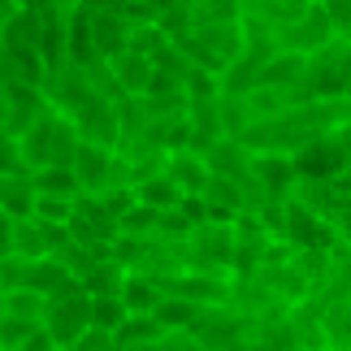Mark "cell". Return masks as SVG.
I'll list each match as a JSON object with an SVG mask.
<instances>
[{
  "mask_svg": "<svg viewBox=\"0 0 351 351\" xmlns=\"http://www.w3.org/2000/svg\"><path fill=\"white\" fill-rule=\"evenodd\" d=\"M44 330L52 334V343H57L61 351H70L91 330V295H87L83 282H74L70 291H61V295H52V300H48Z\"/></svg>",
  "mask_w": 351,
  "mask_h": 351,
  "instance_id": "1",
  "label": "cell"
},
{
  "mask_svg": "<svg viewBox=\"0 0 351 351\" xmlns=\"http://www.w3.org/2000/svg\"><path fill=\"white\" fill-rule=\"evenodd\" d=\"M304 83L317 100H347L351 96V39H334L321 52L308 57Z\"/></svg>",
  "mask_w": 351,
  "mask_h": 351,
  "instance_id": "2",
  "label": "cell"
},
{
  "mask_svg": "<svg viewBox=\"0 0 351 351\" xmlns=\"http://www.w3.org/2000/svg\"><path fill=\"white\" fill-rule=\"evenodd\" d=\"M74 130H78V143H91V147H109V152H121V121H117V104L104 100L100 91L91 96L83 109L70 113Z\"/></svg>",
  "mask_w": 351,
  "mask_h": 351,
  "instance_id": "3",
  "label": "cell"
},
{
  "mask_svg": "<svg viewBox=\"0 0 351 351\" xmlns=\"http://www.w3.org/2000/svg\"><path fill=\"white\" fill-rule=\"evenodd\" d=\"M282 243H291L295 252H330L339 243V230L334 221L317 217L313 208H304L300 199H287V230H282Z\"/></svg>",
  "mask_w": 351,
  "mask_h": 351,
  "instance_id": "4",
  "label": "cell"
},
{
  "mask_svg": "<svg viewBox=\"0 0 351 351\" xmlns=\"http://www.w3.org/2000/svg\"><path fill=\"white\" fill-rule=\"evenodd\" d=\"M165 295H178V300L195 304V308H226L234 295V278L226 274H199V269H182L178 278L165 282Z\"/></svg>",
  "mask_w": 351,
  "mask_h": 351,
  "instance_id": "5",
  "label": "cell"
},
{
  "mask_svg": "<svg viewBox=\"0 0 351 351\" xmlns=\"http://www.w3.org/2000/svg\"><path fill=\"white\" fill-rule=\"evenodd\" d=\"M334 39H339V35H334L326 9L313 0L304 18H295L291 26H282V31H278V52H300V57H313V52H321L326 44H334Z\"/></svg>",
  "mask_w": 351,
  "mask_h": 351,
  "instance_id": "6",
  "label": "cell"
},
{
  "mask_svg": "<svg viewBox=\"0 0 351 351\" xmlns=\"http://www.w3.org/2000/svg\"><path fill=\"white\" fill-rule=\"evenodd\" d=\"M291 165H295V178H339V173H347V160L334 143V134L308 139L300 152H291Z\"/></svg>",
  "mask_w": 351,
  "mask_h": 351,
  "instance_id": "7",
  "label": "cell"
},
{
  "mask_svg": "<svg viewBox=\"0 0 351 351\" xmlns=\"http://www.w3.org/2000/svg\"><path fill=\"white\" fill-rule=\"evenodd\" d=\"M57 121H61V113L48 109L39 113L31 126H26V134L18 139V152H22V165H26V173H35V169H44L48 160H52V139H57Z\"/></svg>",
  "mask_w": 351,
  "mask_h": 351,
  "instance_id": "8",
  "label": "cell"
},
{
  "mask_svg": "<svg viewBox=\"0 0 351 351\" xmlns=\"http://www.w3.org/2000/svg\"><path fill=\"white\" fill-rule=\"evenodd\" d=\"M252 178L269 191V199H291L295 191V165L282 152H252Z\"/></svg>",
  "mask_w": 351,
  "mask_h": 351,
  "instance_id": "9",
  "label": "cell"
},
{
  "mask_svg": "<svg viewBox=\"0 0 351 351\" xmlns=\"http://www.w3.org/2000/svg\"><path fill=\"white\" fill-rule=\"evenodd\" d=\"M130 35H134V26L121 18V13H96V18H91V48H96V57L104 65L113 57H121V52H130Z\"/></svg>",
  "mask_w": 351,
  "mask_h": 351,
  "instance_id": "10",
  "label": "cell"
},
{
  "mask_svg": "<svg viewBox=\"0 0 351 351\" xmlns=\"http://www.w3.org/2000/svg\"><path fill=\"white\" fill-rule=\"evenodd\" d=\"M113 156L109 147H91V143H78V152H74V178L78 186H83V195H100L104 186H109V169H113Z\"/></svg>",
  "mask_w": 351,
  "mask_h": 351,
  "instance_id": "11",
  "label": "cell"
},
{
  "mask_svg": "<svg viewBox=\"0 0 351 351\" xmlns=\"http://www.w3.org/2000/svg\"><path fill=\"white\" fill-rule=\"evenodd\" d=\"M160 173H165L182 195H204V186H208V160L199 152H165Z\"/></svg>",
  "mask_w": 351,
  "mask_h": 351,
  "instance_id": "12",
  "label": "cell"
},
{
  "mask_svg": "<svg viewBox=\"0 0 351 351\" xmlns=\"http://www.w3.org/2000/svg\"><path fill=\"white\" fill-rule=\"evenodd\" d=\"M117 300L126 308V317H152L160 308V300H165V287H160L156 278H147V274H126Z\"/></svg>",
  "mask_w": 351,
  "mask_h": 351,
  "instance_id": "13",
  "label": "cell"
},
{
  "mask_svg": "<svg viewBox=\"0 0 351 351\" xmlns=\"http://www.w3.org/2000/svg\"><path fill=\"white\" fill-rule=\"evenodd\" d=\"M204 160H208V173H213V178L243 182V178L252 173V152H247L239 139H217V143L204 152Z\"/></svg>",
  "mask_w": 351,
  "mask_h": 351,
  "instance_id": "14",
  "label": "cell"
},
{
  "mask_svg": "<svg viewBox=\"0 0 351 351\" xmlns=\"http://www.w3.org/2000/svg\"><path fill=\"white\" fill-rule=\"evenodd\" d=\"M70 287H74V278H70V269H65L57 256L26 261V282H22V291H35V295H44V300H52V295H61V291H70Z\"/></svg>",
  "mask_w": 351,
  "mask_h": 351,
  "instance_id": "15",
  "label": "cell"
},
{
  "mask_svg": "<svg viewBox=\"0 0 351 351\" xmlns=\"http://www.w3.org/2000/svg\"><path fill=\"white\" fill-rule=\"evenodd\" d=\"M109 70L117 78L121 96H143L147 83H152V74H156V65H152V57H143V52H121V57L109 61Z\"/></svg>",
  "mask_w": 351,
  "mask_h": 351,
  "instance_id": "16",
  "label": "cell"
},
{
  "mask_svg": "<svg viewBox=\"0 0 351 351\" xmlns=\"http://www.w3.org/2000/svg\"><path fill=\"white\" fill-rule=\"evenodd\" d=\"M0 213L9 221H31L35 217V186L31 178H0Z\"/></svg>",
  "mask_w": 351,
  "mask_h": 351,
  "instance_id": "17",
  "label": "cell"
},
{
  "mask_svg": "<svg viewBox=\"0 0 351 351\" xmlns=\"http://www.w3.org/2000/svg\"><path fill=\"white\" fill-rule=\"evenodd\" d=\"M26 178H31L35 195H61V199H78V195H83V186H78L74 169H61V165H44V169L26 173Z\"/></svg>",
  "mask_w": 351,
  "mask_h": 351,
  "instance_id": "18",
  "label": "cell"
},
{
  "mask_svg": "<svg viewBox=\"0 0 351 351\" xmlns=\"http://www.w3.org/2000/svg\"><path fill=\"white\" fill-rule=\"evenodd\" d=\"M113 343L121 351H130V347H160V343H165V330H160L156 317H126L121 330L113 334Z\"/></svg>",
  "mask_w": 351,
  "mask_h": 351,
  "instance_id": "19",
  "label": "cell"
},
{
  "mask_svg": "<svg viewBox=\"0 0 351 351\" xmlns=\"http://www.w3.org/2000/svg\"><path fill=\"white\" fill-rule=\"evenodd\" d=\"M199 313H204V308L186 304V300H178V295H165L152 317L160 321V330H165V334H191L195 321H199Z\"/></svg>",
  "mask_w": 351,
  "mask_h": 351,
  "instance_id": "20",
  "label": "cell"
},
{
  "mask_svg": "<svg viewBox=\"0 0 351 351\" xmlns=\"http://www.w3.org/2000/svg\"><path fill=\"white\" fill-rule=\"evenodd\" d=\"M134 204H143V208H152V213H169V208L182 204V191L165 178V173H156V178H147V182L134 186Z\"/></svg>",
  "mask_w": 351,
  "mask_h": 351,
  "instance_id": "21",
  "label": "cell"
},
{
  "mask_svg": "<svg viewBox=\"0 0 351 351\" xmlns=\"http://www.w3.org/2000/svg\"><path fill=\"white\" fill-rule=\"evenodd\" d=\"M13 256H22V261H44V256H52L48 230L35 217L31 221H13Z\"/></svg>",
  "mask_w": 351,
  "mask_h": 351,
  "instance_id": "22",
  "label": "cell"
},
{
  "mask_svg": "<svg viewBox=\"0 0 351 351\" xmlns=\"http://www.w3.org/2000/svg\"><path fill=\"white\" fill-rule=\"evenodd\" d=\"M121 321H126V308H121L117 295H91V330L117 334Z\"/></svg>",
  "mask_w": 351,
  "mask_h": 351,
  "instance_id": "23",
  "label": "cell"
},
{
  "mask_svg": "<svg viewBox=\"0 0 351 351\" xmlns=\"http://www.w3.org/2000/svg\"><path fill=\"white\" fill-rule=\"evenodd\" d=\"M243 0H191V18L195 26H217V22H239Z\"/></svg>",
  "mask_w": 351,
  "mask_h": 351,
  "instance_id": "24",
  "label": "cell"
},
{
  "mask_svg": "<svg viewBox=\"0 0 351 351\" xmlns=\"http://www.w3.org/2000/svg\"><path fill=\"white\" fill-rule=\"evenodd\" d=\"M44 308H48V300L35 295V291H9L5 295V313L22 317V321H35V326H44Z\"/></svg>",
  "mask_w": 351,
  "mask_h": 351,
  "instance_id": "25",
  "label": "cell"
},
{
  "mask_svg": "<svg viewBox=\"0 0 351 351\" xmlns=\"http://www.w3.org/2000/svg\"><path fill=\"white\" fill-rule=\"evenodd\" d=\"M156 217H160V213L143 208V204H134L126 217L117 221V234H130V239H156Z\"/></svg>",
  "mask_w": 351,
  "mask_h": 351,
  "instance_id": "26",
  "label": "cell"
},
{
  "mask_svg": "<svg viewBox=\"0 0 351 351\" xmlns=\"http://www.w3.org/2000/svg\"><path fill=\"white\" fill-rule=\"evenodd\" d=\"M74 217V199H61V195H35V221L44 226H65Z\"/></svg>",
  "mask_w": 351,
  "mask_h": 351,
  "instance_id": "27",
  "label": "cell"
},
{
  "mask_svg": "<svg viewBox=\"0 0 351 351\" xmlns=\"http://www.w3.org/2000/svg\"><path fill=\"white\" fill-rule=\"evenodd\" d=\"M39 326L35 321H22V317H0V351H22V343L31 339Z\"/></svg>",
  "mask_w": 351,
  "mask_h": 351,
  "instance_id": "28",
  "label": "cell"
},
{
  "mask_svg": "<svg viewBox=\"0 0 351 351\" xmlns=\"http://www.w3.org/2000/svg\"><path fill=\"white\" fill-rule=\"evenodd\" d=\"M26 165H22V152H18V139L0 130V178H22Z\"/></svg>",
  "mask_w": 351,
  "mask_h": 351,
  "instance_id": "29",
  "label": "cell"
},
{
  "mask_svg": "<svg viewBox=\"0 0 351 351\" xmlns=\"http://www.w3.org/2000/svg\"><path fill=\"white\" fill-rule=\"evenodd\" d=\"M317 5L326 9L334 35H339V39H351V0H317Z\"/></svg>",
  "mask_w": 351,
  "mask_h": 351,
  "instance_id": "30",
  "label": "cell"
},
{
  "mask_svg": "<svg viewBox=\"0 0 351 351\" xmlns=\"http://www.w3.org/2000/svg\"><path fill=\"white\" fill-rule=\"evenodd\" d=\"M22 282H26V261L22 256H5V261H0V295L22 291Z\"/></svg>",
  "mask_w": 351,
  "mask_h": 351,
  "instance_id": "31",
  "label": "cell"
},
{
  "mask_svg": "<svg viewBox=\"0 0 351 351\" xmlns=\"http://www.w3.org/2000/svg\"><path fill=\"white\" fill-rule=\"evenodd\" d=\"M143 96H147V100H173V96H182V78H173V74H165V70H156Z\"/></svg>",
  "mask_w": 351,
  "mask_h": 351,
  "instance_id": "32",
  "label": "cell"
},
{
  "mask_svg": "<svg viewBox=\"0 0 351 351\" xmlns=\"http://www.w3.org/2000/svg\"><path fill=\"white\" fill-rule=\"evenodd\" d=\"M74 5L83 9V13H91V18H96V13H126L130 0H74Z\"/></svg>",
  "mask_w": 351,
  "mask_h": 351,
  "instance_id": "33",
  "label": "cell"
},
{
  "mask_svg": "<svg viewBox=\"0 0 351 351\" xmlns=\"http://www.w3.org/2000/svg\"><path fill=\"white\" fill-rule=\"evenodd\" d=\"M22 351H61V347H57V343H52V334H48L44 326H39V330L31 334V339H26V343H22Z\"/></svg>",
  "mask_w": 351,
  "mask_h": 351,
  "instance_id": "34",
  "label": "cell"
},
{
  "mask_svg": "<svg viewBox=\"0 0 351 351\" xmlns=\"http://www.w3.org/2000/svg\"><path fill=\"white\" fill-rule=\"evenodd\" d=\"M0 317H5V295H0Z\"/></svg>",
  "mask_w": 351,
  "mask_h": 351,
  "instance_id": "35",
  "label": "cell"
}]
</instances>
